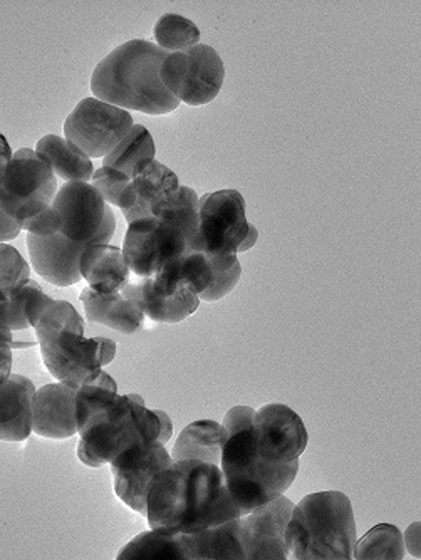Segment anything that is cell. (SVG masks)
Returning <instances> with one entry per match:
<instances>
[{"label": "cell", "instance_id": "32", "mask_svg": "<svg viewBox=\"0 0 421 560\" xmlns=\"http://www.w3.org/2000/svg\"><path fill=\"white\" fill-rule=\"evenodd\" d=\"M31 279V267L17 248L8 242L0 244V291L8 295Z\"/></svg>", "mask_w": 421, "mask_h": 560}, {"label": "cell", "instance_id": "38", "mask_svg": "<svg viewBox=\"0 0 421 560\" xmlns=\"http://www.w3.org/2000/svg\"><path fill=\"white\" fill-rule=\"evenodd\" d=\"M0 342L12 345V330L8 324V299L0 291Z\"/></svg>", "mask_w": 421, "mask_h": 560}, {"label": "cell", "instance_id": "4", "mask_svg": "<svg viewBox=\"0 0 421 560\" xmlns=\"http://www.w3.org/2000/svg\"><path fill=\"white\" fill-rule=\"evenodd\" d=\"M356 540L353 503L336 490L304 497L285 528L288 556L294 560H350Z\"/></svg>", "mask_w": 421, "mask_h": 560}, {"label": "cell", "instance_id": "35", "mask_svg": "<svg viewBox=\"0 0 421 560\" xmlns=\"http://www.w3.org/2000/svg\"><path fill=\"white\" fill-rule=\"evenodd\" d=\"M256 410L250 406H235L231 408L222 421V439H227L235 431L244 430V428L253 427Z\"/></svg>", "mask_w": 421, "mask_h": 560}, {"label": "cell", "instance_id": "24", "mask_svg": "<svg viewBox=\"0 0 421 560\" xmlns=\"http://www.w3.org/2000/svg\"><path fill=\"white\" fill-rule=\"evenodd\" d=\"M36 155L51 166L56 178L66 184L83 182L90 184L94 173L93 162L84 155L83 151L66 138L58 135H46L36 144Z\"/></svg>", "mask_w": 421, "mask_h": 560}, {"label": "cell", "instance_id": "7", "mask_svg": "<svg viewBox=\"0 0 421 560\" xmlns=\"http://www.w3.org/2000/svg\"><path fill=\"white\" fill-rule=\"evenodd\" d=\"M56 194L55 172L30 148L15 151L0 170V209L21 225L51 206Z\"/></svg>", "mask_w": 421, "mask_h": 560}, {"label": "cell", "instance_id": "6", "mask_svg": "<svg viewBox=\"0 0 421 560\" xmlns=\"http://www.w3.org/2000/svg\"><path fill=\"white\" fill-rule=\"evenodd\" d=\"M78 433V458L87 467L97 468L131 445L159 440L160 421L140 395H116L112 402L91 415Z\"/></svg>", "mask_w": 421, "mask_h": 560}, {"label": "cell", "instance_id": "34", "mask_svg": "<svg viewBox=\"0 0 421 560\" xmlns=\"http://www.w3.org/2000/svg\"><path fill=\"white\" fill-rule=\"evenodd\" d=\"M37 289H40V285L37 284L36 280L30 279L5 295V299H8V324L12 332L31 327L30 320H27L26 317V307L31 295H33Z\"/></svg>", "mask_w": 421, "mask_h": 560}, {"label": "cell", "instance_id": "16", "mask_svg": "<svg viewBox=\"0 0 421 560\" xmlns=\"http://www.w3.org/2000/svg\"><path fill=\"white\" fill-rule=\"evenodd\" d=\"M294 505L292 500L281 495L264 503L250 514L242 515V544H244L245 559H289L285 528L291 521Z\"/></svg>", "mask_w": 421, "mask_h": 560}, {"label": "cell", "instance_id": "42", "mask_svg": "<svg viewBox=\"0 0 421 560\" xmlns=\"http://www.w3.org/2000/svg\"><path fill=\"white\" fill-rule=\"evenodd\" d=\"M12 155H14V153H12L11 144L5 140V137L0 135V170L12 159Z\"/></svg>", "mask_w": 421, "mask_h": 560}, {"label": "cell", "instance_id": "27", "mask_svg": "<svg viewBox=\"0 0 421 560\" xmlns=\"http://www.w3.org/2000/svg\"><path fill=\"white\" fill-rule=\"evenodd\" d=\"M26 317L36 336L51 330H72L84 335V320L71 302L56 301L37 289L27 302Z\"/></svg>", "mask_w": 421, "mask_h": 560}, {"label": "cell", "instance_id": "33", "mask_svg": "<svg viewBox=\"0 0 421 560\" xmlns=\"http://www.w3.org/2000/svg\"><path fill=\"white\" fill-rule=\"evenodd\" d=\"M130 180V176L125 175L119 170L102 166V168L94 170L90 184L91 187L96 188L97 194L102 195L103 200L108 206L118 207L119 197H121Z\"/></svg>", "mask_w": 421, "mask_h": 560}, {"label": "cell", "instance_id": "15", "mask_svg": "<svg viewBox=\"0 0 421 560\" xmlns=\"http://www.w3.org/2000/svg\"><path fill=\"white\" fill-rule=\"evenodd\" d=\"M254 433L260 458L272 465L300 460L309 442L300 415L281 402L264 405L256 411Z\"/></svg>", "mask_w": 421, "mask_h": 560}, {"label": "cell", "instance_id": "9", "mask_svg": "<svg viewBox=\"0 0 421 560\" xmlns=\"http://www.w3.org/2000/svg\"><path fill=\"white\" fill-rule=\"evenodd\" d=\"M160 80L180 103L206 106L224 86V61L212 46L197 44L166 56L160 68Z\"/></svg>", "mask_w": 421, "mask_h": 560}, {"label": "cell", "instance_id": "30", "mask_svg": "<svg viewBox=\"0 0 421 560\" xmlns=\"http://www.w3.org/2000/svg\"><path fill=\"white\" fill-rule=\"evenodd\" d=\"M404 557V534L391 524H379L371 528L363 539L356 540L353 552V559L358 560H401Z\"/></svg>", "mask_w": 421, "mask_h": 560}, {"label": "cell", "instance_id": "20", "mask_svg": "<svg viewBox=\"0 0 421 560\" xmlns=\"http://www.w3.org/2000/svg\"><path fill=\"white\" fill-rule=\"evenodd\" d=\"M36 386L30 377L11 374L0 383V440L24 442L33 433V398Z\"/></svg>", "mask_w": 421, "mask_h": 560}, {"label": "cell", "instance_id": "41", "mask_svg": "<svg viewBox=\"0 0 421 560\" xmlns=\"http://www.w3.org/2000/svg\"><path fill=\"white\" fill-rule=\"evenodd\" d=\"M257 241H259V231H257L256 225L250 223L249 232H247V235H245L244 242L238 245L237 254H244V252L250 250V248L257 244Z\"/></svg>", "mask_w": 421, "mask_h": 560}, {"label": "cell", "instance_id": "29", "mask_svg": "<svg viewBox=\"0 0 421 560\" xmlns=\"http://www.w3.org/2000/svg\"><path fill=\"white\" fill-rule=\"evenodd\" d=\"M156 148L152 133L143 125H135L121 143L103 159V166L133 175L135 166L144 160H155Z\"/></svg>", "mask_w": 421, "mask_h": 560}, {"label": "cell", "instance_id": "17", "mask_svg": "<svg viewBox=\"0 0 421 560\" xmlns=\"http://www.w3.org/2000/svg\"><path fill=\"white\" fill-rule=\"evenodd\" d=\"M180 188L177 173L159 160H144L135 166L130 184L119 197L118 207L128 223L150 217L153 207Z\"/></svg>", "mask_w": 421, "mask_h": 560}, {"label": "cell", "instance_id": "13", "mask_svg": "<svg viewBox=\"0 0 421 560\" xmlns=\"http://www.w3.org/2000/svg\"><path fill=\"white\" fill-rule=\"evenodd\" d=\"M198 252L213 256L237 254L238 245L249 232L245 200L241 191L219 190L200 198Z\"/></svg>", "mask_w": 421, "mask_h": 560}, {"label": "cell", "instance_id": "22", "mask_svg": "<svg viewBox=\"0 0 421 560\" xmlns=\"http://www.w3.org/2000/svg\"><path fill=\"white\" fill-rule=\"evenodd\" d=\"M188 560H245L241 517L185 534Z\"/></svg>", "mask_w": 421, "mask_h": 560}, {"label": "cell", "instance_id": "10", "mask_svg": "<svg viewBox=\"0 0 421 560\" xmlns=\"http://www.w3.org/2000/svg\"><path fill=\"white\" fill-rule=\"evenodd\" d=\"M241 276L237 254L213 256L206 252H185L180 259L152 277V282L160 291L173 292L184 280L194 285L200 301L217 302L234 291Z\"/></svg>", "mask_w": 421, "mask_h": 560}, {"label": "cell", "instance_id": "8", "mask_svg": "<svg viewBox=\"0 0 421 560\" xmlns=\"http://www.w3.org/2000/svg\"><path fill=\"white\" fill-rule=\"evenodd\" d=\"M44 364L56 380L80 389L102 374L116 355V342L86 338L72 330H51L37 336Z\"/></svg>", "mask_w": 421, "mask_h": 560}, {"label": "cell", "instance_id": "19", "mask_svg": "<svg viewBox=\"0 0 421 560\" xmlns=\"http://www.w3.org/2000/svg\"><path fill=\"white\" fill-rule=\"evenodd\" d=\"M77 392L61 381L36 389L33 398V433L52 440L77 435Z\"/></svg>", "mask_w": 421, "mask_h": 560}, {"label": "cell", "instance_id": "11", "mask_svg": "<svg viewBox=\"0 0 421 560\" xmlns=\"http://www.w3.org/2000/svg\"><path fill=\"white\" fill-rule=\"evenodd\" d=\"M130 112L108 105L96 97H84L69 113L65 138L77 144L90 160L105 159L133 128Z\"/></svg>", "mask_w": 421, "mask_h": 560}, {"label": "cell", "instance_id": "31", "mask_svg": "<svg viewBox=\"0 0 421 560\" xmlns=\"http://www.w3.org/2000/svg\"><path fill=\"white\" fill-rule=\"evenodd\" d=\"M153 37L160 49L172 55L200 44L202 34L190 19L178 14H165L156 22Z\"/></svg>", "mask_w": 421, "mask_h": 560}, {"label": "cell", "instance_id": "14", "mask_svg": "<svg viewBox=\"0 0 421 560\" xmlns=\"http://www.w3.org/2000/svg\"><path fill=\"white\" fill-rule=\"evenodd\" d=\"M173 464L172 455L159 440L137 443L109 462L113 486L119 500L147 517L148 489L153 477Z\"/></svg>", "mask_w": 421, "mask_h": 560}, {"label": "cell", "instance_id": "26", "mask_svg": "<svg viewBox=\"0 0 421 560\" xmlns=\"http://www.w3.org/2000/svg\"><path fill=\"white\" fill-rule=\"evenodd\" d=\"M198 209H200V197L197 191L180 185L175 194L159 201L150 215L177 226L187 242V252H198V231H200Z\"/></svg>", "mask_w": 421, "mask_h": 560}, {"label": "cell", "instance_id": "37", "mask_svg": "<svg viewBox=\"0 0 421 560\" xmlns=\"http://www.w3.org/2000/svg\"><path fill=\"white\" fill-rule=\"evenodd\" d=\"M404 540L411 556L420 559V522H414V524H411L410 527L407 528Z\"/></svg>", "mask_w": 421, "mask_h": 560}, {"label": "cell", "instance_id": "28", "mask_svg": "<svg viewBox=\"0 0 421 560\" xmlns=\"http://www.w3.org/2000/svg\"><path fill=\"white\" fill-rule=\"evenodd\" d=\"M119 560H188L185 534L180 532H143L122 547Z\"/></svg>", "mask_w": 421, "mask_h": 560}, {"label": "cell", "instance_id": "21", "mask_svg": "<svg viewBox=\"0 0 421 560\" xmlns=\"http://www.w3.org/2000/svg\"><path fill=\"white\" fill-rule=\"evenodd\" d=\"M80 273L96 294L113 298L121 294L130 282L131 270L121 248L100 244L84 248L80 257Z\"/></svg>", "mask_w": 421, "mask_h": 560}, {"label": "cell", "instance_id": "3", "mask_svg": "<svg viewBox=\"0 0 421 560\" xmlns=\"http://www.w3.org/2000/svg\"><path fill=\"white\" fill-rule=\"evenodd\" d=\"M168 52L150 40L133 39L116 47L94 68L91 91L94 97L125 112L168 115L180 101L166 91L160 68Z\"/></svg>", "mask_w": 421, "mask_h": 560}, {"label": "cell", "instance_id": "5", "mask_svg": "<svg viewBox=\"0 0 421 560\" xmlns=\"http://www.w3.org/2000/svg\"><path fill=\"white\" fill-rule=\"evenodd\" d=\"M220 470L238 511L247 515L288 492L300 471V460L282 465L264 462L257 452L253 424L224 440Z\"/></svg>", "mask_w": 421, "mask_h": 560}, {"label": "cell", "instance_id": "25", "mask_svg": "<svg viewBox=\"0 0 421 560\" xmlns=\"http://www.w3.org/2000/svg\"><path fill=\"white\" fill-rule=\"evenodd\" d=\"M222 446V424L213 420H200L182 430L169 455L173 462L200 460L220 467Z\"/></svg>", "mask_w": 421, "mask_h": 560}, {"label": "cell", "instance_id": "12", "mask_svg": "<svg viewBox=\"0 0 421 560\" xmlns=\"http://www.w3.org/2000/svg\"><path fill=\"white\" fill-rule=\"evenodd\" d=\"M185 252L187 242L177 226L152 215L131 222L122 244V256L137 277H155Z\"/></svg>", "mask_w": 421, "mask_h": 560}, {"label": "cell", "instance_id": "36", "mask_svg": "<svg viewBox=\"0 0 421 560\" xmlns=\"http://www.w3.org/2000/svg\"><path fill=\"white\" fill-rule=\"evenodd\" d=\"M22 232L21 223L11 219L4 210L0 209V244L2 242L14 241Z\"/></svg>", "mask_w": 421, "mask_h": 560}, {"label": "cell", "instance_id": "1", "mask_svg": "<svg viewBox=\"0 0 421 560\" xmlns=\"http://www.w3.org/2000/svg\"><path fill=\"white\" fill-rule=\"evenodd\" d=\"M52 206L61 212L62 223L51 237L27 234L31 266L49 284L69 288L81 280L84 248L115 237L116 217L96 188L83 182L62 185Z\"/></svg>", "mask_w": 421, "mask_h": 560}, {"label": "cell", "instance_id": "23", "mask_svg": "<svg viewBox=\"0 0 421 560\" xmlns=\"http://www.w3.org/2000/svg\"><path fill=\"white\" fill-rule=\"evenodd\" d=\"M81 302L87 319L119 330L122 335H135L143 326L144 314L140 305L122 294L102 298L93 289L86 288L81 292Z\"/></svg>", "mask_w": 421, "mask_h": 560}, {"label": "cell", "instance_id": "2", "mask_svg": "<svg viewBox=\"0 0 421 560\" xmlns=\"http://www.w3.org/2000/svg\"><path fill=\"white\" fill-rule=\"evenodd\" d=\"M238 517L241 511L217 465L175 460L148 489V524L156 530L194 534Z\"/></svg>", "mask_w": 421, "mask_h": 560}, {"label": "cell", "instance_id": "39", "mask_svg": "<svg viewBox=\"0 0 421 560\" xmlns=\"http://www.w3.org/2000/svg\"><path fill=\"white\" fill-rule=\"evenodd\" d=\"M12 345L0 342V383L12 374Z\"/></svg>", "mask_w": 421, "mask_h": 560}, {"label": "cell", "instance_id": "18", "mask_svg": "<svg viewBox=\"0 0 421 560\" xmlns=\"http://www.w3.org/2000/svg\"><path fill=\"white\" fill-rule=\"evenodd\" d=\"M121 294L140 305L144 317L163 324H178L197 313L200 299L194 285L182 280L173 292L153 288L152 277H138L128 282Z\"/></svg>", "mask_w": 421, "mask_h": 560}, {"label": "cell", "instance_id": "40", "mask_svg": "<svg viewBox=\"0 0 421 560\" xmlns=\"http://www.w3.org/2000/svg\"><path fill=\"white\" fill-rule=\"evenodd\" d=\"M156 417H159L160 421V433H159V442L166 445V443L172 440L173 436V423L169 420L168 415L162 410H155Z\"/></svg>", "mask_w": 421, "mask_h": 560}]
</instances>
